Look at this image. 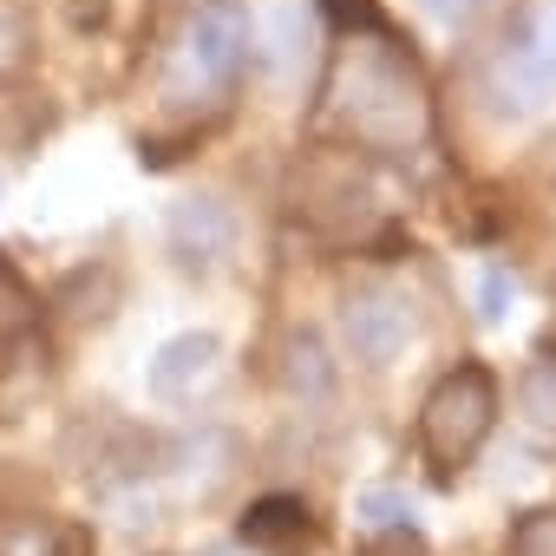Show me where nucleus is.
Returning <instances> with one entry per match:
<instances>
[{"instance_id":"1","label":"nucleus","mask_w":556,"mask_h":556,"mask_svg":"<svg viewBox=\"0 0 556 556\" xmlns=\"http://www.w3.org/2000/svg\"><path fill=\"white\" fill-rule=\"evenodd\" d=\"M328 118L341 125L348 144L380 151V157H413L432 138V92L419 66L387 40V27L348 34L328 73Z\"/></svg>"},{"instance_id":"2","label":"nucleus","mask_w":556,"mask_h":556,"mask_svg":"<svg viewBox=\"0 0 556 556\" xmlns=\"http://www.w3.org/2000/svg\"><path fill=\"white\" fill-rule=\"evenodd\" d=\"M249 66V14L236 0H203L177 27L157 66V99L170 112H216Z\"/></svg>"},{"instance_id":"3","label":"nucleus","mask_w":556,"mask_h":556,"mask_svg":"<svg viewBox=\"0 0 556 556\" xmlns=\"http://www.w3.org/2000/svg\"><path fill=\"white\" fill-rule=\"evenodd\" d=\"M491 426H497V380H491V367H478V361L452 367V374L426 393V406H419V445H426V458H432L439 471L471 465L478 445L491 439Z\"/></svg>"},{"instance_id":"4","label":"nucleus","mask_w":556,"mask_h":556,"mask_svg":"<svg viewBox=\"0 0 556 556\" xmlns=\"http://www.w3.org/2000/svg\"><path fill=\"white\" fill-rule=\"evenodd\" d=\"M549 92H556V8L536 0L497 40V53L484 66V99L497 118H530L549 105Z\"/></svg>"},{"instance_id":"5","label":"nucleus","mask_w":556,"mask_h":556,"mask_svg":"<svg viewBox=\"0 0 556 556\" xmlns=\"http://www.w3.org/2000/svg\"><path fill=\"white\" fill-rule=\"evenodd\" d=\"M341 341L361 367H393L413 341V302L387 282H367L341 302Z\"/></svg>"},{"instance_id":"6","label":"nucleus","mask_w":556,"mask_h":556,"mask_svg":"<svg viewBox=\"0 0 556 556\" xmlns=\"http://www.w3.org/2000/svg\"><path fill=\"white\" fill-rule=\"evenodd\" d=\"M164 242H170V255H177L184 275H216V268L229 262V249H236V210H229L223 197L197 190V197L170 203Z\"/></svg>"},{"instance_id":"7","label":"nucleus","mask_w":556,"mask_h":556,"mask_svg":"<svg viewBox=\"0 0 556 556\" xmlns=\"http://www.w3.org/2000/svg\"><path fill=\"white\" fill-rule=\"evenodd\" d=\"M216 361H223V341L216 334H203V328L197 334H177L151 361V393L157 400H197V387H210Z\"/></svg>"},{"instance_id":"8","label":"nucleus","mask_w":556,"mask_h":556,"mask_svg":"<svg viewBox=\"0 0 556 556\" xmlns=\"http://www.w3.org/2000/svg\"><path fill=\"white\" fill-rule=\"evenodd\" d=\"M236 536H242L249 549L289 556V549H302V543L315 536V517H308V504H302V497H289V491H268V497H255V504L242 510Z\"/></svg>"},{"instance_id":"9","label":"nucleus","mask_w":556,"mask_h":556,"mask_svg":"<svg viewBox=\"0 0 556 556\" xmlns=\"http://www.w3.org/2000/svg\"><path fill=\"white\" fill-rule=\"evenodd\" d=\"M282 393L302 400V406H321L334 393V354H328V341L315 328H295L282 341Z\"/></svg>"},{"instance_id":"10","label":"nucleus","mask_w":556,"mask_h":556,"mask_svg":"<svg viewBox=\"0 0 556 556\" xmlns=\"http://www.w3.org/2000/svg\"><path fill=\"white\" fill-rule=\"evenodd\" d=\"M354 517H361V530H400V536H413V497L406 491H393V484H367L361 497H354Z\"/></svg>"},{"instance_id":"11","label":"nucleus","mask_w":556,"mask_h":556,"mask_svg":"<svg viewBox=\"0 0 556 556\" xmlns=\"http://www.w3.org/2000/svg\"><path fill=\"white\" fill-rule=\"evenodd\" d=\"M517 406H523L530 426L556 432V361H536V367L517 380Z\"/></svg>"},{"instance_id":"12","label":"nucleus","mask_w":556,"mask_h":556,"mask_svg":"<svg viewBox=\"0 0 556 556\" xmlns=\"http://www.w3.org/2000/svg\"><path fill=\"white\" fill-rule=\"evenodd\" d=\"M0 556H66V536L40 517H21V523L0 530Z\"/></svg>"},{"instance_id":"13","label":"nucleus","mask_w":556,"mask_h":556,"mask_svg":"<svg viewBox=\"0 0 556 556\" xmlns=\"http://www.w3.org/2000/svg\"><path fill=\"white\" fill-rule=\"evenodd\" d=\"M27 328H34V295L21 289V275H14L8 262H0V348L21 341Z\"/></svg>"},{"instance_id":"14","label":"nucleus","mask_w":556,"mask_h":556,"mask_svg":"<svg viewBox=\"0 0 556 556\" xmlns=\"http://www.w3.org/2000/svg\"><path fill=\"white\" fill-rule=\"evenodd\" d=\"M504 556H556V510H530V517H517Z\"/></svg>"},{"instance_id":"15","label":"nucleus","mask_w":556,"mask_h":556,"mask_svg":"<svg viewBox=\"0 0 556 556\" xmlns=\"http://www.w3.org/2000/svg\"><path fill=\"white\" fill-rule=\"evenodd\" d=\"M510 302H517V275H510L504 262H491V268L478 275V315H484V321H504Z\"/></svg>"},{"instance_id":"16","label":"nucleus","mask_w":556,"mask_h":556,"mask_svg":"<svg viewBox=\"0 0 556 556\" xmlns=\"http://www.w3.org/2000/svg\"><path fill=\"white\" fill-rule=\"evenodd\" d=\"M21 60H27V21H21V8L0 0V73H14Z\"/></svg>"},{"instance_id":"17","label":"nucleus","mask_w":556,"mask_h":556,"mask_svg":"<svg viewBox=\"0 0 556 556\" xmlns=\"http://www.w3.org/2000/svg\"><path fill=\"white\" fill-rule=\"evenodd\" d=\"M419 14H426V21H439V27H458V21H471V14H478V0H419Z\"/></svg>"}]
</instances>
